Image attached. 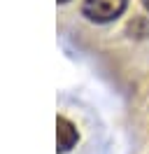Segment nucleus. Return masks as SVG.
I'll use <instances>...</instances> for the list:
<instances>
[{
	"mask_svg": "<svg viewBox=\"0 0 149 154\" xmlns=\"http://www.w3.org/2000/svg\"><path fill=\"white\" fill-rule=\"evenodd\" d=\"M128 0H84L82 12L89 21L96 23H107L121 17V12L126 10Z\"/></svg>",
	"mask_w": 149,
	"mask_h": 154,
	"instance_id": "nucleus-1",
	"label": "nucleus"
},
{
	"mask_svg": "<svg viewBox=\"0 0 149 154\" xmlns=\"http://www.w3.org/2000/svg\"><path fill=\"white\" fill-rule=\"evenodd\" d=\"M56 138H58V152H68L77 143V128L72 126L70 119H65V117L56 119Z\"/></svg>",
	"mask_w": 149,
	"mask_h": 154,
	"instance_id": "nucleus-2",
	"label": "nucleus"
},
{
	"mask_svg": "<svg viewBox=\"0 0 149 154\" xmlns=\"http://www.w3.org/2000/svg\"><path fill=\"white\" fill-rule=\"evenodd\" d=\"M142 5H144V7H147V12H149V0H142Z\"/></svg>",
	"mask_w": 149,
	"mask_h": 154,
	"instance_id": "nucleus-3",
	"label": "nucleus"
},
{
	"mask_svg": "<svg viewBox=\"0 0 149 154\" xmlns=\"http://www.w3.org/2000/svg\"><path fill=\"white\" fill-rule=\"evenodd\" d=\"M58 2H68V0H58Z\"/></svg>",
	"mask_w": 149,
	"mask_h": 154,
	"instance_id": "nucleus-4",
	"label": "nucleus"
}]
</instances>
